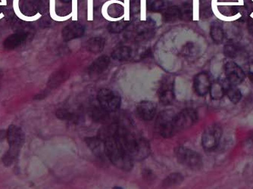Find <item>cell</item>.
Listing matches in <instances>:
<instances>
[{
	"instance_id": "5",
	"label": "cell",
	"mask_w": 253,
	"mask_h": 189,
	"mask_svg": "<svg viewBox=\"0 0 253 189\" xmlns=\"http://www.w3.org/2000/svg\"><path fill=\"white\" fill-rule=\"evenodd\" d=\"M175 156L180 165L191 170H200L203 162L201 155L197 151L185 147H178L175 150Z\"/></svg>"
},
{
	"instance_id": "9",
	"label": "cell",
	"mask_w": 253,
	"mask_h": 189,
	"mask_svg": "<svg viewBox=\"0 0 253 189\" xmlns=\"http://www.w3.org/2000/svg\"><path fill=\"white\" fill-rule=\"evenodd\" d=\"M225 73L228 83L234 86L241 84L246 79L245 72L240 65L234 62L225 64Z\"/></svg>"
},
{
	"instance_id": "6",
	"label": "cell",
	"mask_w": 253,
	"mask_h": 189,
	"mask_svg": "<svg viewBox=\"0 0 253 189\" xmlns=\"http://www.w3.org/2000/svg\"><path fill=\"white\" fill-rule=\"evenodd\" d=\"M223 130L217 123L209 125L202 135V145L205 151H213L218 148L222 140Z\"/></svg>"
},
{
	"instance_id": "7",
	"label": "cell",
	"mask_w": 253,
	"mask_h": 189,
	"mask_svg": "<svg viewBox=\"0 0 253 189\" xmlns=\"http://www.w3.org/2000/svg\"><path fill=\"white\" fill-rule=\"evenodd\" d=\"M97 100L100 103V107L107 112L117 111L120 108L122 104L120 95L108 89L100 90L97 94Z\"/></svg>"
},
{
	"instance_id": "17",
	"label": "cell",
	"mask_w": 253,
	"mask_h": 189,
	"mask_svg": "<svg viewBox=\"0 0 253 189\" xmlns=\"http://www.w3.org/2000/svg\"><path fill=\"white\" fill-rule=\"evenodd\" d=\"M105 40L102 37H96L87 40L86 48L90 53L99 54L105 48Z\"/></svg>"
},
{
	"instance_id": "4",
	"label": "cell",
	"mask_w": 253,
	"mask_h": 189,
	"mask_svg": "<svg viewBox=\"0 0 253 189\" xmlns=\"http://www.w3.org/2000/svg\"><path fill=\"white\" fill-rule=\"evenodd\" d=\"M175 114L172 110H165L160 112L155 121V130L163 138H171L176 134Z\"/></svg>"
},
{
	"instance_id": "34",
	"label": "cell",
	"mask_w": 253,
	"mask_h": 189,
	"mask_svg": "<svg viewBox=\"0 0 253 189\" xmlns=\"http://www.w3.org/2000/svg\"><path fill=\"white\" fill-rule=\"evenodd\" d=\"M2 73L0 71V89H1V84H2Z\"/></svg>"
},
{
	"instance_id": "13",
	"label": "cell",
	"mask_w": 253,
	"mask_h": 189,
	"mask_svg": "<svg viewBox=\"0 0 253 189\" xmlns=\"http://www.w3.org/2000/svg\"><path fill=\"white\" fill-rule=\"evenodd\" d=\"M156 111L157 105L154 101H143L137 107V115L144 121H150L153 119Z\"/></svg>"
},
{
	"instance_id": "15",
	"label": "cell",
	"mask_w": 253,
	"mask_h": 189,
	"mask_svg": "<svg viewBox=\"0 0 253 189\" xmlns=\"http://www.w3.org/2000/svg\"><path fill=\"white\" fill-rule=\"evenodd\" d=\"M109 65H110V58L108 55H102L97 58L89 67V73L91 76L101 74L107 70Z\"/></svg>"
},
{
	"instance_id": "1",
	"label": "cell",
	"mask_w": 253,
	"mask_h": 189,
	"mask_svg": "<svg viewBox=\"0 0 253 189\" xmlns=\"http://www.w3.org/2000/svg\"><path fill=\"white\" fill-rule=\"evenodd\" d=\"M113 133L133 161H143L150 155V143L142 136L121 126H117Z\"/></svg>"
},
{
	"instance_id": "21",
	"label": "cell",
	"mask_w": 253,
	"mask_h": 189,
	"mask_svg": "<svg viewBox=\"0 0 253 189\" xmlns=\"http://www.w3.org/2000/svg\"><path fill=\"white\" fill-rule=\"evenodd\" d=\"M210 36L215 44H222L225 40V31L222 24L214 23L210 28Z\"/></svg>"
},
{
	"instance_id": "20",
	"label": "cell",
	"mask_w": 253,
	"mask_h": 189,
	"mask_svg": "<svg viewBox=\"0 0 253 189\" xmlns=\"http://www.w3.org/2000/svg\"><path fill=\"white\" fill-rule=\"evenodd\" d=\"M132 53H133V51L130 47H119L112 51V58L117 61H119V62H124V61H127L130 59L131 58Z\"/></svg>"
},
{
	"instance_id": "2",
	"label": "cell",
	"mask_w": 253,
	"mask_h": 189,
	"mask_svg": "<svg viewBox=\"0 0 253 189\" xmlns=\"http://www.w3.org/2000/svg\"><path fill=\"white\" fill-rule=\"evenodd\" d=\"M104 148L105 156L117 168L124 171L133 169V160L115 136H108L105 139Z\"/></svg>"
},
{
	"instance_id": "19",
	"label": "cell",
	"mask_w": 253,
	"mask_h": 189,
	"mask_svg": "<svg viewBox=\"0 0 253 189\" xmlns=\"http://www.w3.org/2000/svg\"><path fill=\"white\" fill-rule=\"evenodd\" d=\"M86 143L89 146V148L93 151V152L97 156L101 157L105 154L104 143L98 138L86 139Z\"/></svg>"
},
{
	"instance_id": "18",
	"label": "cell",
	"mask_w": 253,
	"mask_h": 189,
	"mask_svg": "<svg viewBox=\"0 0 253 189\" xmlns=\"http://www.w3.org/2000/svg\"><path fill=\"white\" fill-rule=\"evenodd\" d=\"M180 11L179 6H169L165 8L162 12L163 21L166 23L175 22L180 19Z\"/></svg>"
},
{
	"instance_id": "24",
	"label": "cell",
	"mask_w": 253,
	"mask_h": 189,
	"mask_svg": "<svg viewBox=\"0 0 253 189\" xmlns=\"http://www.w3.org/2000/svg\"><path fill=\"white\" fill-rule=\"evenodd\" d=\"M183 179H184V178H183L181 173H172L164 180L163 183H162V186L164 188L173 187V186H177V185L183 183Z\"/></svg>"
},
{
	"instance_id": "22",
	"label": "cell",
	"mask_w": 253,
	"mask_h": 189,
	"mask_svg": "<svg viewBox=\"0 0 253 189\" xmlns=\"http://www.w3.org/2000/svg\"><path fill=\"white\" fill-rule=\"evenodd\" d=\"M225 94L228 97L229 100L235 105L241 100L242 96H243L240 89L237 88V86L230 84V83H229V86L225 88Z\"/></svg>"
},
{
	"instance_id": "16",
	"label": "cell",
	"mask_w": 253,
	"mask_h": 189,
	"mask_svg": "<svg viewBox=\"0 0 253 189\" xmlns=\"http://www.w3.org/2000/svg\"><path fill=\"white\" fill-rule=\"evenodd\" d=\"M27 38V33L19 32L8 36L3 42V47L6 50H13L20 47Z\"/></svg>"
},
{
	"instance_id": "10",
	"label": "cell",
	"mask_w": 253,
	"mask_h": 189,
	"mask_svg": "<svg viewBox=\"0 0 253 189\" xmlns=\"http://www.w3.org/2000/svg\"><path fill=\"white\" fill-rule=\"evenodd\" d=\"M155 23L152 20L143 22L137 25L130 35V38L136 42L147 40L153 35Z\"/></svg>"
},
{
	"instance_id": "14",
	"label": "cell",
	"mask_w": 253,
	"mask_h": 189,
	"mask_svg": "<svg viewBox=\"0 0 253 189\" xmlns=\"http://www.w3.org/2000/svg\"><path fill=\"white\" fill-rule=\"evenodd\" d=\"M85 32V27L79 22H75L65 26L62 30V38L65 41H71L80 38Z\"/></svg>"
},
{
	"instance_id": "3",
	"label": "cell",
	"mask_w": 253,
	"mask_h": 189,
	"mask_svg": "<svg viewBox=\"0 0 253 189\" xmlns=\"http://www.w3.org/2000/svg\"><path fill=\"white\" fill-rule=\"evenodd\" d=\"M6 138L8 150L4 154L2 160L4 165L8 167L12 166L19 156L25 144V135L22 128L15 125H10L6 132Z\"/></svg>"
},
{
	"instance_id": "8",
	"label": "cell",
	"mask_w": 253,
	"mask_h": 189,
	"mask_svg": "<svg viewBox=\"0 0 253 189\" xmlns=\"http://www.w3.org/2000/svg\"><path fill=\"white\" fill-rule=\"evenodd\" d=\"M198 113L193 108H185L175 115V130L176 133L187 130L197 123Z\"/></svg>"
},
{
	"instance_id": "26",
	"label": "cell",
	"mask_w": 253,
	"mask_h": 189,
	"mask_svg": "<svg viewBox=\"0 0 253 189\" xmlns=\"http://www.w3.org/2000/svg\"><path fill=\"white\" fill-rule=\"evenodd\" d=\"M165 8L164 0H147V8L150 12H162Z\"/></svg>"
},
{
	"instance_id": "35",
	"label": "cell",
	"mask_w": 253,
	"mask_h": 189,
	"mask_svg": "<svg viewBox=\"0 0 253 189\" xmlns=\"http://www.w3.org/2000/svg\"><path fill=\"white\" fill-rule=\"evenodd\" d=\"M61 2H65V3H69L72 2V0H60Z\"/></svg>"
},
{
	"instance_id": "11",
	"label": "cell",
	"mask_w": 253,
	"mask_h": 189,
	"mask_svg": "<svg viewBox=\"0 0 253 189\" xmlns=\"http://www.w3.org/2000/svg\"><path fill=\"white\" fill-rule=\"evenodd\" d=\"M175 83L174 80L170 77L165 79L162 82L159 91H158V96H159L160 102L164 105H169L173 102L175 98Z\"/></svg>"
},
{
	"instance_id": "25",
	"label": "cell",
	"mask_w": 253,
	"mask_h": 189,
	"mask_svg": "<svg viewBox=\"0 0 253 189\" xmlns=\"http://www.w3.org/2000/svg\"><path fill=\"white\" fill-rule=\"evenodd\" d=\"M130 25V22L126 21L112 22L108 26V30L112 33H119L125 30Z\"/></svg>"
},
{
	"instance_id": "32",
	"label": "cell",
	"mask_w": 253,
	"mask_h": 189,
	"mask_svg": "<svg viewBox=\"0 0 253 189\" xmlns=\"http://www.w3.org/2000/svg\"><path fill=\"white\" fill-rule=\"evenodd\" d=\"M247 27H248L249 33L253 37V19L249 20Z\"/></svg>"
},
{
	"instance_id": "12",
	"label": "cell",
	"mask_w": 253,
	"mask_h": 189,
	"mask_svg": "<svg viewBox=\"0 0 253 189\" xmlns=\"http://www.w3.org/2000/svg\"><path fill=\"white\" fill-rule=\"evenodd\" d=\"M212 86L209 75L206 72H201L193 79V89L199 96H205Z\"/></svg>"
},
{
	"instance_id": "31",
	"label": "cell",
	"mask_w": 253,
	"mask_h": 189,
	"mask_svg": "<svg viewBox=\"0 0 253 189\" xmlns=\"http://www.w3.org/2000/svg\"><path fill=\"white\" fill-rule=\"evenodd\" d=\"M142 175H143V177L144 178V179H146L147 181H152L155 178L153 172L149 169H143Z\"/></svg>"
},
{
	"instance_id": "28",
	"label": "cell",
	"mask_w": 253,
	"mask_h": 189,
	"mask_svg": "<svg viewBox=\"0 0 253 189\" xmlns=\"http://www.w3.org/2000/svg\"><path fill=\"white\" fill-rule=\"evenodd\" d=\"M240 48L233 44H226L224 48V54L229 58H236L239 56Z\"/></svg>"
},
{
	"instance_id": "29",
	"label": "cell",
	"mask_w": 253,
	"mask_h": 189,
	"mask_svg": "<svg viewBox=\"0 0 253 189\" xmlns=\"http://www.w3.org/2000/svg\"><path fill=\"white\" fill-rule=\"evenodd\" d=\"M180 19L185 21H190L193 17V8L190 4H184L180 7Z\"/></svg>"
},
{
	"instance_id": "30",
	"label": "cell",
	"mask_w": 253,
	"mask_h": 189,
	"mask_svg": "<svg viewBox=\"0 0 253 189\" xmlns=\"http://www.w3.org/2000/svg\"><path fill=\"white\" fill-rule=\"evenodd\" d=\"M55 115L58 119H62V120H70V121H72V120L76 119V115L71 111H68V110L58 109L56 111Z\"/></svg>"
},
{
	"instance_id": "23",
	"label": "cell",
	"mask_w": 253,
	"mask_h": 189,
	"mask_svg": "<svg viewBox=\"0 0 253 189\" xmlns=\"http://www.w3.org/2000/svg\"><path fill=\"white\" fill-rule=\"evenodd\" d=\"M210 95L212 99L218 101L223 98L225 94V87L219 82L212 83L209 90Z\"/></svg>"
},
{
	"instance_id": "27",
	"label": "cell",
	"mask_w": 253,
	"mask_h": 189,
	"mask_svg": "<svg viewBox=\"0 0 253 189\" xmlns=\"http://www.w3.org/2000/svg\"><path fill=\"white\" fill-rule=\"evenodd\" d=\"M200 48L197 47V44L192 42H188L185 44L184 47L182 48V55L186 57H194L198 55Z\"/></svg>"
},
{
	"instance_id": "33",
	"label": "cell",
	"mask_w": 253,
	"mask_h": 189,
	"mask_svg": "<svg viewBox=\"0 0 253 189\" xmlns=\"http://www.w3.org/2000/svg\"><path fill=\"white\" fill-rule=\"evenodd\" d=\"M249 78H250V81L253 83V72L250 71L248 73Z\"/></svg>"
}]
</instances>
